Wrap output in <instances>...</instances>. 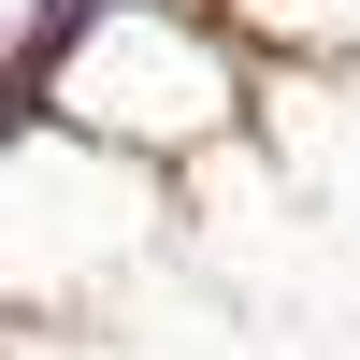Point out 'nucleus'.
I'll list each match as a JSON object with an SVG mask.
<instances>
[{
	"mask_svg": "<svg viewBox=\"0 0 360 360\" xmlns=\"http://www.w3.org/2000/svg\"><path fill=\"white\" fill-rule=\"evenodd\" d=\"M86 15H101V0H44V29H29V86H44V72H58V44H72V29H86Z\"/></svg>",
	"mask_w": 360,
	"mask_h": 360,
	"instance_id": "1",
	"label": "nucleus"
}]
</instances>
